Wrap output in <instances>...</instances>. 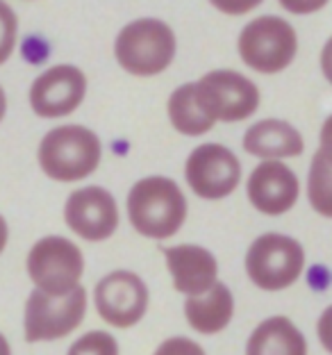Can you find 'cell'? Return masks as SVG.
Instances as JSON below:
<instances>
[{
  "mask_svg": "<svg viewBox=\"0 0 332 355\" xmlns=\"http://www.w3.org/2000/svg\"><path fill=\"white\" fill-rule=\"evenodd\" d=\"M305 251L298 239L280 232H266L250 244L246 253V273L255 287L280 292L303 276Z\"/></svg>",
  "mask_w": 332,
  "mask_h": 355,
  "instance_id": "obj_5",
  "label": "cell"
},
{
  "mask_svg": "<svg viewBox=\"0 0 332 355\" xmlns=\"http://www.w3.org/2000/svg\"><path fill=\"white\" fill-rule=\"evenodd\" d=\"M307 196L317 214L332 219V164L317 150L307 175Z\"/></svg>",
  "mask_w": 332,
  "mask_h": 355,
  "instance_id": "obj_19",
  "label": "cell"
},
{
  "mask_svg": "<svg viewBox=\"0 0 332 355\" xmlns=\"http://www.w3.org/2000/svg\"><path fill=\"white\" fill-rule=\"evenodd\" d=\"M103 144L85 125H60L44 135L37 159L42 171L58 182H78L91 175L101 164Z\"/></svg>",
  "mask_w": 332,
  "mask_h": 355,
  "instance_id": "obj_2",
  "label": "cell"
},
{
  "mask_svg": "<svg viewBox=\"0 0 332 355\" xmlns=\"http://www.w3.org/2000/svg\"><path fill=\"white\" fill-rule=\"evenodd\" d=\"M67 355H119V342L105 330H89L69 346Z\"/></svg>",
  "mask_w": 332,
  "mask_h": 355,
  "instance_id": "obj_20",
  "label": "cell"
},
{
  "mask_svg": "<svg viewBox=\"0 0 332 355\" xmlns=\"http://www.w3.org/2000/svg\"><path fill=\"white\" fill-rule=\"evenodd\" d=\"M196 101L214 123H237L260 107V89L239 71L216 69L196 83Z\"/></svg>",
  "mask_w": 332,
  "mask_h": 355,
  "instance_id": "obj_8",
  "label": "cell"
},
{
  "mask_svg": "<svg viewBox=\"0 0 332 355\" xmlns=\"http://www.w3.org/2000/svg\"><path fill=\"white\" fill-rule=\"evenodd\" d=\"M152 355H207V353L198 342L189 340V337H168V340H164L157 346Z\"/></svg>",
  "mask_w": 332,
  "mask_h": 355,
  "instance_id": "obj_22",
  "label": "cell"
},
{
  "mask_svg": "<svg viewBox=\"0 0 332 355\" xmlns=\"http://www.w3.org/2000/svg\"><path fill=\"white\" fill-rule=\"evenodd\" d=\"M317 335L323 349L332 355V305H328V308L321 312V317L317 321Z\"/></svg>",
  "mask_w": 332,
  "mask_h": 355,
  "instance_id": "obj_23",
  "label": "cell"
},
{
  "mask_svg": "<svg viewBox=\"0 0 332 355\" xmlns=\"http://www.w3.org/2000/svg\"><path fill=\"white\" fill-rule=\"evenodd\" d=\"M148 287L132 271L119 269L96 282L94 303L98 317L112 328H132L148 310Z\"/></svg>",
  "mask_w": 332,
  "mask_h": 355,
  "instance_id": "obj_9",
  "label": "cell"
},
{
  "mask_svg": "<svg viewBox=\"0 0 332 355\" xmlns=\"http://www.w3.org/2000/svg\"><path fill=\"white\" fill-rule=\"evenodd\" d=\"M114 58L121 69L137 78L159 76L175 58V35L159 19H137L119 32Z\"/></svg>",
  "mask_w": 332,
  "mask_h": 355,
  "instance_id": "obj_3",
  "label": "cell"
},
{
  "mask_svg": "<svg viewBox=\"0 0 332 355\" xmlns=\"http://www.w3.org/2000/svg\"><path fill=\"white\" fill-rule=\"evenodd\" d=\"M128 216L141 237L168 239L187 219V198L171 178H141L128 193Z\"/></svg>",
  "mask_w": 332,
  "mask_h": 355,
  "instance_id": "obj_1",
  "label": "cell"
},
{
  "mask_svg": "<svg viewBox=\"0 0 332 355\" xmlns=\"http://www.w3.org/2000/svg\"><path fill=\"white\" fill-rule=\"evenodd\" d=\"M321 71L323 76H326V80L332 85V37L326 42V46H323L321 51Z\"/></svg>",
  "mask_w": 332,
  "mask_h": 355,
  "instance_id": "obj_25",
  "label": "cell"
},
{
  "mask_svg": "<svg viewBox=\"0 0 332 355\" xmlns=\"http://www.w3.org/2000/svg\"><path fill=\"white\" fill-rule=\"evenodd\" d=\"M168 121L180 135L200 137L214 128V121L209 119L196 101V83L180 85L168 96L166 103Z\"/></svg>",
  "mask_w": 332,
  "mask_h": 355,
  "instance_id": "obj_18",
  "label": "cell"
},
{
  "mask_svg": "<svg viewBox=\"0 0 332 355\" xmlns=\"http://www.w3.org/2000/svg\"><path fill=\"white\" fill-rule=\"evenodd\" d=\"M246 355H307V340L289 317H269L250 333Z\"/></svg>",
  "mask_w": 332,
  "mask_h": 355,
  "instance_id": "obj_17",
  "label": "cell"
},
{
  "mask_svg": "<svg viewBox=\"0 0 332 355\" xmlns=\"http://www.w3.org/2000/svg\"><path fill=\"white\" fill-rule=\"evenodd\" d=\"M64 221L80 239L105 241L119 228V207L114 196L103 187L76 189L64 205Z\"/></svg>",
  "mask_w": 332,
  "mask_h": 355,
  "instance_id": "obj_12",
  "label": "cell"
},
{
  "mask_svg": "<svg viewBox=\"0 0 332 355\" xmlns=\"http://www.w3.org/2000/svg\"><path fill=\"white\" fill-rule=\"evenodd\" d=\"M0 355H12V346L7 342V337L0 333Z\"/></svg>",
  "mask_w": 332,
  "mask_h": 355,
  "instance_id": "obj_27",
  "label": "cell"
},
{
  "mask_svg": "<svg viewBox=\"0 0 332 355\" xmlns=\"http://www.w3.org/2000/svg\"><path fill=\"white\" fill-rule=\"evenodd\" d=\"M87 314V289L80 285L67 296H48L32 289L23 312L26 342H58L78 330Z\"/></svg>",
  "mask_w": 332,
  "mask_h": 355,
  "instance_id": "obj_6",
  "label": "cell"
},
{
  "mask_svg": "<svg viewBox=\"0 0 332 355\" xmlns=\"http://www.w3.org/2000/svg\"><path fill=\"white\" fill-rule=\"evenodd\" d=\"M319 153L332 164V114L326 119V123L321 128V148Z\"/></svg>",
  "mask_w": 332,
  "mask_h": 355,
  "instance_id": "obj_24",
  "label": "cell"
},
{
  "mask_svg": "<svg viewBox=\"0 0 332 355\" xmlns=\"http://www.w3.org/2000/svg\"><path fill=\"white\" fill-rule=\"evenodd\" d=\"M164 255L173 287L187 298L209 292L218 282V262L207 248L196 244H177L166 248Z\"/></svg>",
  "mask_w": 332,
  "mask_h": 355,
  "instance_id": "obj_14",
  "label": "cell"
},
{
  "mask_svg": "<svg viewBox=\"0 0 332 355\" xmlns=\"http://www.w3.org/2000/svg\"><path fill=\"white\" fill-rule=\"evenodd\" d=\"M5 112H7V96H5V89L0 87V121L5 119Z\"/></svg>",
  "mask_w": 332,
  "mask_h": 355,
  "instance_id": "obj_28",
  "label": "cell"
},
{
  "mask_svg": "<svg viewBox=\"0 0 332 355\" xmlns=\"http://www.w3.org/2000/svg\"><path fill=\"white\" fill-rule=\"evenodd\" d=\"M303 148V135L282 119H262L250 125L244 135V150L248 155L262 157V162L298 157Z\"/></svg>",
  "mask_w": 332,
  "mask_h": 355,
  "instance_id": "obj_15",
  "label": "cell"
},
{
  "mask_svg": "<svg viewBox=\"0 0 332 355\" xmlns=\"http://www.w3.org/2000/svg\"><path fill=\"white\" fill-rule=\"evenodd\" d=\"M19 39V19L7 3H0V64L12 58Z\"/></svg>",
  "mask_w": 332,
  "mask_h": 355,
  "instance_id": "obj_21",
  "label": "cell"
},
{
  "mask_svg": "<svg viewBox=\"0 0 332 355\" xmlns=\"http://www.w3.org/2000/svg\"><path fill=\"white\" fill-rule=\"evenodd\" d=\"M7 239H10V228H7V221H5V216L0 214V253L5 251V246H7Z\"/></svg>",
  "mask_w": 332,
  "mask_h": 355,
  "instance_id": "obj_26",
  "label": "cell"
},
{
  "mask_svg": "<svg viewBox=\"0 0 332 355\" xmlns=\"http://www.w3.org/2000/svg\"><path fill=\"white\" fill-rule=\"evenodd\" d=\"M237 48L246 67L262 76H273L294 62L298 53V37L289 21L264 14L241 30Z\"/></svg>",
  "mask_w": 332,
  "mask_h": 355,
  "instance_id": "obj_4",
  "label": "cell"
},
{
  "mask_svg": "<svg viewBox=\"0 0 332 355\" xmlns=\"http://www.w3.org/2000/svg\"><path fill=\"white\" fill-rule=\"evenodd\" d=\"M234 314L232 292L223 282L200 296H191L184 301V319L200 335H216L230 326Z\"/></svg>",
  "mask_w": 332,
  "mask_h": 355,
  "instance_id": "obj_16",
  "label": "cell"
},
{
  "mask_svg": "<svg viewBox=\"0 0 332 355\" xmlns=\"http://www.w3.org/2000/svg\"><path fill=\"white\" fill-rule=\"evenodd\" d=\"M87 76L73 64H58L44 71L30 87V107L42 119L73 114L85 101Z\"/></svg>",
  "mask_w": 332,
  "mask_h": 355,
  "instance_id": "obj_11",
  "label": "cell"
},
{
  "mask_svg": "<svg viewBox=\"0 0 332 355\" xmlns=\"http://www.w3.org/2000/svg\"><path fill=\"white\" fill-rule=\"evenodd\" d=\"M85 255L71 239L51 235L39 239L28 253V276L35 289L48 296H67L80 287Z\"/></svg>",
  "mask_w": 332,
  "mask_h": 355,
  "instance_id": "obj_7",
  "label": "cell"
},
{
  "mask_svg": "<svg viewBox=\"0 0 332 355\" xmlns=\"http://www.w3.org/2000/svg\"><path fill=\"white\" fill-rule=\"evenodd\" d=\"M248 200L257 212L280 216L298 203L301 184L296 173L282 162H262L253 168L246 184Z\"/></svg>",
  "mask_w": 332,
  "mask_h": 355,
  "instance_id": "obj_13",
  "label": "cell"
},
{
  "mask_svg": "<svg viewBox=\"0 0 332 355\" xmlns=\"http://www.w3.org/2000/svg\"><path fill=\"white\" fill-rule=\"evenodd\" d=\"M184 180L196 196L205 200H221L239 187V157L223 144H200L191 150L184 164Z\"/></svg>",
  "mask_w": 332,
  "mask_h": 355,
  "instance_id": "obj_10",
  "label": "cell"
}]
</instances>
